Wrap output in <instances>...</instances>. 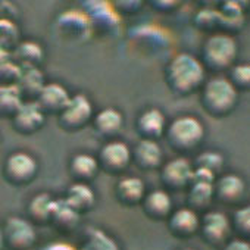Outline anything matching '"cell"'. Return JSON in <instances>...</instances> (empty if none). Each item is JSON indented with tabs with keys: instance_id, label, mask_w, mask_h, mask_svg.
I'll use <instances>...</instances> for the list:
<instances>
[{
	"instance_id": "cell-1",
	"label": "cell",
	"mask_w": 250,
	"mask_h": 250,
	"mask_svg": "<svg viewBox=\"0 0 250 250\" xmlns=\"http://www.w3.org/2000/svg\"><path fill=\"white\" fill-rule=\"evenodd\" d=\"M165 83L175 96L187 97L203 87L205 69L194 56L180 53L168 63L165 71Z\"/></svg>"
},
{
	"instance_id": "cell-2",
	"label": "cell",
	"mask_w": 250,
	"mask_h": 250,
	"mask_svg": "<svg viewBox=\"0 0 250 250\" xmlns=\"http://www.w3.org/2000/svg\"><path fill=\"white\" fill-rule=\"evenodd\" d=\"M200 103L209 116L224 119L237 107L238 93L227 78L215 77L203 84Z\"/></svg>"
},
{
	"instance_id": "cell-3",
	"label": "cell",
	"mask_w": 250,
	"mask_h": 250,
	"mask_svg": "<svg viewBox=\"0 0 250 250\" xmlns=\"http://www.w3.org/2000/svg\"><path fill=\"white\" fill-rule=\"evenodd\" d=\"M168 146L178 155L193 153L205 137L202 122L194 116H178L165 130Z\"/></svg>"
},
{
	"instance_id": "cell-4",
	"label": "cell",
	"mask_w": 250,
	"mask_h": 250,
	"mask_svg": "<svg viewBox=\"0 0 250 250\" xmlns=\"http://www.w3.org/2000/svg\"><path fill=\"white\" fill-rule=\"evenodd\" d=\"M237 43L231 36L213 34L203 43L199 62L203 69H209L212 72L228 71L237 59Z\"/></svg>"
},
{
	"instance_id": "cell-5",
	"label": "cell",
	"mask_w": 250,
	"mask_h": 250,
	"mask_svg": "<svg viewBox=\"0 0 250 250\" xmlns=\"http://www.w3.org/2000/svg\"><path fill=\"white\" fill-rule=\"evenodd\" d=\"M3 237V247L8 250H31L37 243L34 225L20 216H11L0 228Z\"/></svg>"
},
{
	"instance_id": "cell-6",
	"label": "cell",
	"mask_w": 250,
	"mask_h": 250,
	"mask_svg": "<svg viewBox=\"0 0 250 250\" xmlns=\"http://www.w3.org/2000/svg\"><path fill=\"white\" fill-rule=\"evenodd\" d=\"M58 116V125L65 133H78L93 119V106L84 94H75Z\"/></svg>"
},
{
	"instance_id": "cell-7",
	"label": "cell",
	"mask_w": 250,
	"mask_h": 250,
	"mask_svg": "<svg viewBox=\"0 0 250 250\" xmlns=\"http://www.w3.org/2000/svg\"><path fill=\"white\" fill-rule=\"evenodd\" d=\"M2 174L5 181L14 187L28 186L39 174V164L31 155L17 152L6 159Z\"/></svg>"
},
{
	"instance_id": "cell-8",
	"label": "cell",
	"mask_w": 250,
	"mask_h": 250,
	"mask_svg": "<svg viewBox=\"0 0 250 250\" xmlns=\"http://www.w3.org/2000/svg\"><path fill=\"white\" fill-rule=\"evenodd\" d=\"M59 39L69 43H84L91 37L93 27L85 14L78 11H66L58 17L55 22Z\"/></svg>"
},
{
	"instance_id": "cell-9",
	"label": "cell",
	"mask_w": 250,
	"mask_h": 250,
	"mask_svg": "<svg viewBox=\"0 0 250 250\" xmlns=\"http://www.w3.org/2000/svg\"><path fill=\"white\" fill-rule=\"evenodd\" d=\"M197 234H200L208 246L213 249H222L229 241V219L221 212H206L203 213Z\"/></svg>"
},
{
	"instance_id": "cell-10",
	"label": "cell",
	"mask_w": 250,
	"mask_h": 250,
	"mask_svg": "<svg viewBox=\"0 0 250 250\" xmlns=\"http://www.w3.org/2000/svg\"><path fill=\"white\" fill-rule=\"evenodd\" d=\"M99 169L109 175H121L131 164V150L122 142H109L96 158Z\"/></svg>"
},
{
	"instance_id": "cell-11",
	"label": "cell",
	"mask_w": 250,
	"mask_h": 250,
	"mask_svg": "<svg viewBox=\"0 0 250 250\" xmlns=\"http://www.w3.org/2000/svg\"><path fill=\"white\" fill-rule=\"evenodd\" d=\"M191 174H193V167L191 164L180 156L175 158L169 162H167L162 169H161V183L164 188L171 193L177 191H184L191 186ZM164 190V191H165Z\"/></svg>"
},
{
	"instance_id": "cell-12",
	"label": "cell",
	"mask_w": 250,
	"mask_h": 250,
	"mask_svg": "<svg viewBox=\"0 0 250 250\" xmlns=\"http://www.w3.org/2000/svg\"><path fill=\"white\" fill-rule=\"evenodd\" d=\"M246 197V184L235 174L222 175L213 183V199L225 206H238Z\"/></svg>"
},
{
	"instance_id": "cell-13",
	"label": "cell",
	"mask_w": 250,
	"mask_h": 250,
	"mask_svg": "<svg viewBox=\"0 0 250 250\" xmlns=\"http://www.w3.org/2000/svg\"><path fill=\"white\" fill-rule=\"evenodd\" d=\"M46 124V116L36 103H22L12 118V127L21 136H33L39 133Z\"/></svg>"
},
{
	"instance_id": "cell-14",
	"label": "cell",
	"mask_w": 250,
	"mask_h": 250,
	"mask_svg": "<svg viewBox=\"0 0 250 250\" xmlns=\"http://www.w3.org/2000/svg\"><path fill=\"white\" fill-rule=\"evenodd\" d=\"M167 221L169 234L178 240H188L199 232L200 218L188 208H183L172 212Z\"/></svg>"
},
{
	"instance_id": "cell-15",
	"label": "cell",
	"mask_w": 250,
	"mask_h": 250,
	"mask_svg": "<svg viewBox=\"0 0 250 250\" xmlns=\"http://www.w3.org/2000/svg\"><path fill=\"white\" fill-rule=\"evenodd\" d=\"M69 99H71V96L61 84L50 83L43 87L36 104L39 106V109L43 112L44 116L59 115L68 104Z\"/></svg>"
},
{
	"instance_id": "cell-16",
	"label": "cell",
	"mask_w": 250,
	"mask_h": 250,
	"mask_svg": "<svg viewBox=\"0 0 250 250\" xmlns=\"http://www.w3.org/2000/svg\"><path fill=\"white\" fill-rule=\"evenodd\" d=\"M84 9L93 28L102 30L107 34L116 31L119 25V17L109 5L103 2H87Z\"/></svg>"
},
{
	"instance_id": "cell-17",
	"label": "cell",
	"mask_w": 250,
	"mask_h": 250,
	"mask_svg": "<svg viewBox=\"0 0 250 250\" xmlns=\"http://www.w3.org/2000/svg\"><path fill=\"white\" fill-rule=\"evenodd\" d=\"M165 116L164 113L153 107L146 112H143L137 122H136V128L142 140H150V142H158L161 137L165 134Z\"/></svg>"
},
{
	"instance_id": "cell-18",
	"label": "cell",
	"mask_w": 250,
	"mask_h": 250,
	"mask_svg": "<svg viewBox=\"0 0 250 250\" xmlns=\"http://www.w3.org/2000/svg\"><path fill=\"white\" fill-rule=\"evenodd\" d=\"M146 196V186L143 180L137 177H125L118 181L115 187V197L119 202V205L134 208L142 205L143 199Z\"/></svg>"
},
{
	"instance_id": "cell-19",
	"label": "cell",
	"mask_w": 250,
	"mask_h": 250,
	"mask_svg": "<svg viewBox=\"0 0 250 250\" xmlns=\"http://www.w3.org/2000/svg\"><path fill=\"white\" fill-rule=\"evenodd\" d=\"M162 150L156 142L140 140L131 152V162L143 171H155L162 167Z\"/></svg>"
},
{
	"instance_id": "cell-20",
	"label": "cell",
	"mask_w": 250,
	"mask_h": 250,
	"mask_svg": "<svg viewBox=\"0 0 250 250\" xmlns=\"http://www.w3.org/2000/svg\"><path fill=\"white\" fill-rule=\"evenodd\" d=\"M142 209L149 219L161 222V221H167L172 213V202L167 191L155 190L145 196L142 202Z\"/></svg>"
},
{
	"instance_id": "cell-21",
	"label": "cell",
	"mask_w": 250,
	"mask_h": 250,
	"mask_svg": "<svg viewBox=\"0 0 250 250\" xmlns=\"http://www.w3.org/2000/svg\"><path fill=\"white\" fill-rule=\"evenodd\" d=\"M12 62L21 69H39V66L43 63L44 59V52L42 49V46L39 43L34 42H22L20 43L12 52Z\"/></svg>"
},
{
	"instance_id": "cell-22",
	"label": "cell",
	"mask_w": 250,
	"mask_h": 250,
	"mask_svg": "<svg viewBox=\"0 0 250 250\" xmlns=\"http://www.w3.org/2000/svg\"><path fill=\"white\" fill-rule=\"evenodd\" d=\"M94 131L103 139H113L118 136L124 127V116L115 107H107L100 110L93 119Z\"/></svg>"
},
{
	"instance_id": "cell-23",
	"label": "cell",
	"mask_w": 250,
	"mask_h": 250,
	"mask_svg": "<svg viewBox=\"0 0 250 250\" xmlns=\"http://www.w3.org/2000/svg\"><path fill=\"white\" fill-rule=\"evenodd\" d=\"M63 202L75 213H78L81 216V215L88 213L94 208V205H96V196H94L93 190L90 188V186L74 183L66 190V196H65Z\"/></svg>"
},
{
	"instance_id": "cell-24",
	"label": "cell",
	"mask_w": 250,
	"mask_h": 250,
	"mask_svg": "<svg viewBox=\"0 0 250 250\" xmlns=\"http://www.w3.org/2000/svg\"><path fill=\"white\" fill-rule=\"evenodd\" d=\"M44 85H46L44 77L40 69L22 71L21 78L17 84L22 103H36Z\"/></svg>"
},
{
	"instance_id": "cell-25",
	"label": "cell",
	"mask_w": 250,
	"mask_h": 250,
	"mask_svg": "<svg viewBox=\"0 0 250 250\" xmlns=\"http://www.w3.org/2000/svg\"><path fill=\"white\" fill-rule=\"evenodd\" d=\"M99 165L94 156L91 155H75L69 162V175L74 183L78 184H90L99 174Z\"/></svg>"
},
{
	"instance_id": "cell-26",
	"label": "cell",
	"mask_w": 250,
	"mask_h": 250,
	"mask_svg": "<svg viewBox=\"0 0 250 250\" xmlns=\"http://www.w3.org/2000/svg\"><path fill=\"white\" fill-rule=\"evenodd\" d=\"M78 224L80 215L75 213L63 200H55L50 216V225L61 234H69L78 227Z\"/></svg>"
},
{
	"instance_id": "cell-27",
	"label": "cell",
	"mask_w": 250,
	"mask_h": 250,
	"mask_svg": "<svg viewBox=\"0 0 250 250\" xmlns=\"http://www.w3.org/2000/svg\"><path fill=\"white\" fill-rule=\"evenodd\" d=\"M53 203H55V200L47 193H40V194L34 196L27 208L30 222L37 227L50 225Z\"/></svg>"
},
{
	"instance_id": "cell-28",
	"label": "cell",
	"mask_w": 250,
	"mask_h": 250,
	"mask_svg": "<svg viewBox=\"0 0 250 250\" xmlns=\"http://www.w3.org/2000/svg\"><path fill=\"white\" fill-rule=\"evenodd\" d=\"M213 202V186L210 184H191L188 187L187 203L188 209L194 213H206Z\"/></svg>"
},
{
	"instance_id": "cell-29",
	"label": "cell",
	"mask_w": 250,
	"mask_h": 250,
	"mask_svg": "<svg viewBox=\"0 0 250 250\" xmlns=\"http://www.w3.org/2000/svg\"><path fill=\"white\" fill-rule=\"evenodd\" d=\"M219 14V30L225 31L227 36H229V33H237L243 28V11L240 8V5L237 2H229L224 3Z\"/></svg>"
},
{
	"instance_id": "cell-30",
	"label": "cell",
	"mask_w": 250,
	"mask_h": 250,
	"mask_svg": "<svg viewBox=\"0 0 250 250\" xmlns=\"http://www.w3.org/2000/svg\"><path fill=\"white\" fill-rule=\"evenodd\" d=\"M22 106V99L17 85L0 87V118L12 119Z\"/></svg>"
},
{
	"instance_id": "cell-31",
	"label": "cell",
	"mask_w": 250,
	"mask_h": 250,
	"mask_svg": "<svg viewBox=\"0 0 250 250\" xmlns=\"http://www.w3.org/2000/svg\"><path fill=\"white\" fill-rule=\"evenodd\" d=\"M20 31L14 21L0 20V46L6 52H12L20 44Z\"/></svg>"
},
{
	"instance_id": "cell-32",
	"label": "cell",
	"mask_w": 250,
	"mask_h": 250,
	"mask_svg": "<svg viewBox=\"0 0 250 250\" xmlns=\"http://www.w3.org/2000/svg\"><path fill=\"white\" fill-rule=\"evenodd\" d=\"M224 156L218 152H203L199 155L194 161V168H202L209 172H212L215 177L222 171L224 168Z\"/></svg>"
},
{
	"instance_id": "cell-33",
	"label": "cell",
	"mask_w": 250,
	"mask_h": 250,
	"mask_svg": "<svg viewBox=\"0 0 250 250\" xmlns=\"http://www.w3.org/2000/svg\"><path fill=\"white\" fill-rule=\"evenodd\" d=\"M231 229H234L240 240H246L250 235V208H238L232 216V222H229Z\"/></svg>"
},
{
	"instance_id": "cell-34",
	"label": "cell",
	"mask_w": 250,
	"mask_h": 250,
	"mask_svg": "<svg viewBox=\"0 0 250 250\" xmlns=\"http://www.w3.org/2000/svg\"><path fill=\"white\" fill-rule=\"evenodd\" d=\"M194 25L205 33L219 30V14L213 9H202L194 17Z\"/></svg>"
},
{
	"instance_id": "cell-35",
	"label": "cell",
	"mask_w": 250,
	"mask_h": 250,
	"mask_svg": "<svg viewBox=\"0 0 250 250\" xmlns=\"http://www.w3.org/2000/svg\"><path fill=\"white\" fill-rule=\"evenodd\" d=\"M229 84L238 91H246L250 88V66L237 65L229 69Z\"/></svg>"
},
{
	"instance_id": "cell-36",
	"label": "cell",
	"mask_w": 250,
	"mask_h": 250,
	"mask_svg": "<svg viewBox=\"0 0 250 250\" xmlns=\"http://www.w3.org/2000/svg\"><path fill=\"white\" fill-rule=\"evenodd\" d=\"M22 71L9 59L0 63V87L17 85Z\"/></svg>"
},
{
	"instance_id": "cell-37",
	"label": "cell",
	"mask_w": 250,
	"mask_h": 250,
	"mask_svg": "<svg viewBox=\"0 0 250 250\" xmlns=\"http://www.w3.org/2000/svg\"><path fill=\"white\" fill-rule=\"evenodd\" d=\"M216 177L202 168H193V174H191V184H210L213 186Z\"/></svg>"
},
{
	"instance_id": "cell-38",
	"label": "cell",
	"mask_w": 250,
	"mask_h": 250,
	"mask_svg": "<svg viewBox=\"0 0 250 250\" xmlns=\"http://www.w3.org/2000/svg\"><path fill=\"white\" fill-rule=\"evenodd\" d=\"M180 3L174 2V0H156V2H150V6L162 14H169L172 12L175 8H178Z\"/></svg>"
},
{
	"instance_id": "cell-39",
	"label": "cell",
	"mask_w": 250,
	"mask_h": 250,
	"mask_svg": "<svg viewBox=\"0 0 250 250\" xmlns=\"http://www.w3.org/2000/svg\"><path fill=\"white\" fill-rule=\"evenodd\" d=\"M221 250H250V244L246 240H229Z\"/></svg>"
},
{
	"instance_id": "cell-40",
	"label": "cell",
	"mask_w": 250,
	"mask_h": 250,
	"mask_svg": "<svg viewBox=\"0 0 250 250\" xmlns=\"http://www.w3.org/2000/svg\"><path fill=\"white\" fill-rule=\"evenodd\" d=\"M140 8H142V3L140 2H119L118 3V9L121 12H127V15H133Z\"/></svg>"
},
{
	"instance_id": "cell-41",
	"label": "cell",
	"mask_w": 250,
	"mask_h": 250,
	"mask_svg": "<svg viewBox=\"0 0 250 250\" xmlns=\"http://www.w3.org/2000/svg\"><path fill=\"white\" fill-rule=\"evenodd\" d=\"M43 250H74L72 247H69V246H66V244H50V246H47V247H44Z\"/></svg>"
},
{
	"instance_id": "cell-42",
	"label": "cell",
	"mask_w": 250,
	"mask_h": 250,
	"mask_svg": "<svg viewBox=\"0 0 250 250\" xmlns=\"http://www.w3.org/2000/svg\"><path fill=\"white\" fill-rule=\"evenodd\" d=\"M9 52H6L2 46H0V63L5 62V61H9Z\"/></svg>"
},
{
	"instance_id": "cell-43",
	"label": "cell",
	"mask_w": 250,
	"mask_h": 250,
	"mask_svg": "<svg viewBox=\"0 0 250 250\" xmlns=\"http://www.w3.org/2000/svg\"><path fill=\"white\" fill-rule=\"evenodd\" d=\"M2 249H5L3 247V237H2V229H0V250Z\"/></svg>"
},
{
	"instance_id": "cell-44",
	"label": "cell",
	"mask_w": 250,
	"mask_h": 250,
	"mask_svg": "<svg viewBox=\"0 0 250 250\" xmlns=\"http://www.w3.org/2000/svg\"><path fill=\"white\" fill-rule=\"evenodd\" d=\"M181 250H190V249H181Z\"/></svg>"
}]
</instances>
